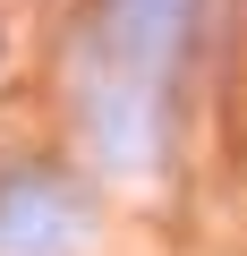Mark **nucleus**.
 I'll return each instance as SVG.
<instances>
[{
	"instance_id": "nucleus-1",
	"label": "nucleus",
	"mask_w": 247,
	"mask_h": 256,
	"mask_svg": "<svg viewBox=\"0 0 247 256\" xmlns=\"http://www.w3.org/2000/svg\"><path fill=\"white\" fill-rule=\"evenodd\" d=\"M205 0H85V34L68 60L77 146L111 180H145L171 154L179 77L196 60Z\"/></svg>"
},
{
	"instance_id": "nucleus-2",
	"label": "nucleus",
	"mask_w": 247,
	"mask_h": 256,
	"mask_svg": "<svg viewBox=\"0 0 247 256\" xmlns=\"http://www.w3.org/2000/svg\"><path fill=\"white\" fill-rule=\"evenodd\" d=\"M94 196L60 162H9L0 171V256H85L94 248Z\"/></svg>"
},
{
	"instance_id": "nucleus-3",
	"label": "nucleus",
	"mask_w": 247,
	"mask_h": 256,
	"mask_svg": "<svg viewBox=\"0 0 247 256\" xmlns=\"http://www.w3.org/2000/svg\"><path fill=\"white\" fill-rule=\"evenodd\" d=\"M9 60H17V34H9V18H0V86H9Z\"/></svg>"
}]
</instances>
